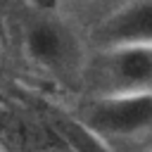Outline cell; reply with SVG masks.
I'll use <instances>...</instances> for the list:
<instances>
[{"instance_id":"6da1fadb","label":"cell","mask_w":152,"mask_h":152,"mask_svg":"<svg viewBox=\"0 0 152 152\" xmlns=\"http://www.w3.org/2000/svg\"><path fill=\"white\" fill-rule=\"evenodd\" d=\"M21 45L26 59L33 66L78 90L81 71L88 57V43L83 31L59 10L36 2L24 17Z\"/></svg>"},{"instance_id":"7a4b0ae2","label":"cell","mask_w":152,"mask_h":152,"mask_svg":"<svg viewBox=\"0 0 152 152\" xmlns=\"http://www.w3.org/2000/svg\"><path fill=\"white\" fill-rule=\"evenodd\" d=\"M69 114L109 152H152V95H78Z\"/></svg>"},{"instance_id":"3957f363","label":"cell","mask_w":152,"mask_h":152,"mask_svg":"<svg viewBox=\"0 0 152 152\" xmlns=\"http://www.w3.org/2000/svg\"><path fill=\"white\" fill-rule=\"evenodd\" d=\"M78 95H152V45H114L88 50Z\"/></svg>"},{"instance_id":"277c9868","label":"cell","mask_w":152,"mask_h":152,"mask_svg":"<svg viewBox=\"0 0 152 152\" xmlns=\"http://www.w3.org/2000/svg\"><path fill=\"white\" fill-rule=\"evenodd\" d=\"M88 50L114 45H152V0H126L83 31Z\"/></svg>"},{"instance_id":"5b68a950","label":"cell","mask_w":152,"mask_h":152,"mask_svg":"<svg viewBox=\"0 0 152 152\" xmlns=\"http://www.w3.org/2000/svg\"><path fill=\"white\" fill-rule=\"evenodd\" d=\"M126 0H48L55 10H59L66 19H71L81 31L90 28L95 21H100L104 14L124 5Z\"/></svg>"},{"instance_id":"8992f818","label":"cell","mask_w":152,"mask_h":152,"mask_svg":"<svg viewBox=\"0 0 152 152\" xmlns=\"http://www.w3.org/2000/svg\"><path fill=\"white\" fill-rule=\"evenodd\" d=\"M55 128H57V133L62 135V140L66 142V147H69L71 152H109V150H107L81 121H76L71 114L57 116Z\"/></svg>"},{"instance_id":"52a82bcc","label":"cell","mask_w":152,"mask_h":152,"mask_svg":"<svg viewBox=\"0 0 152 152\" xmlns=\"http://www.w3.org/2000/svg\"><path fill=\"white\" fill-rule=\"evenodd\" d=\"M33 2H43V0H33Z\"/></svg>"}]
</instances>
